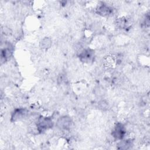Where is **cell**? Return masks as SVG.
<instances>
[{"label": "cell", "mask_w": 150, "mask_h": 150, "mask_svg": "<svg viewBox=\"0 0 150 150\" xmlns=\"http://www.w3.org/2000/svg\"><path fill=\"white\" fill-rule=\"evenodd\" d=\"M53 125V122L49 118H40L37 123V128L39 131H43L50 128Z\"/></svg>", "instance_id": "1"}, {"label": "cell", "mask_w": 150, "mask_h": 150, "mask_svg": "<svg viewBox=\"0 0 150 150\" xmlns=\"http://www.w3.org/2000/svg\"><path fill=\"white\" fill-rule=\"evenodd\" d=\"M125 134V129L124 125L120 123L117 124L112 131V136L117 139H121L123 138Z\"/></svg>", "instance_id": "2"}, {"label": "cell", "mask_w": 150, "mask_h": 150, "mask_svg": "<svg viewBox=\"0 0 150 150\" xmlns=\"http://www.w3.org/2000/svg\"><path fill=\"white\" fill-rule=\"evenodd\" d=\"M111 8L105 4H102L98 8V13L103 16L108 15L111 13Z\"/></svg>", "instance_id": "3"}, {"label": "cell", "mask_w": 150, "mask_h": 150, "mask_svg": "<svg viewBox=\"0 0 150 150\" xmlns=\"http://www.w3.org/2000/svg\"><path fill=\"white\" fill-rule=\"evenodd\" d=\"M58 125H59V127H60L62 128H64L66 129L67 127H69L70 124V119H69L68 118H66L65 117H63L62 118H60L59 121H58Z\"/></svg>", "instance_id": "4"}]
</instances>
